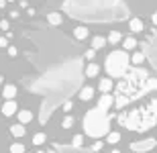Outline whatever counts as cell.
<instances>
[{"mask_svg":"<svg viewBox=\"0 0 157 153\" xmlns=\"http://www.w3.org/2000/svg\"><path fill=\"white\" fill-rule=\"evenodd\" d=\"M155 90V76L151 70L143 65H131L121 78L112 84V104L117 110H122L127 106L135 104L143 96H149Z\"/></svg>","mask_w":157,"mask_h":153,"instance_id":"obj_1","label":"cell"},{"mask_svg":"<svg viewBox=\"0 0 157 153\" xmlns=\"http://www.w3.org/2000/svg\"><path fill=\"white\" fill-rule=\"evenodd\" d=\"M65 12L82 23H110L127 18L121 0H65Z\"/></svg>","mask_w":157,"mask_h":153,"instance_id":"obj_2","label":"cell"},{"mask_svg":"<svg viewBox=\"0 0 157 153\" xmlns=\"http://www.w3.org/2000/svg\"><path fill=\"white\" fill-rule=\"evenodd\" d=\"M117 123L124 131L139 133V135H145V133L153 131L155 129V123H157V102H155V98L149 96L141 104H131L127 108L118 110Z\"/></svg>","mask_w":157,"mask_h":153,"instance_id":"obj_3","label":"cell"},{"mask_svg":"<svg viewBox=\"0 0 157 153\" xmlns=\"http://www.w3.org/2000/svg\"><path fill=\"white\" fill-rule=\"evenodd\" d=\"M82 127H84V135L90 137V139H102L110 133V117H108V110L100 108V106H94L90 110H86L84 114V120H82Z\"/></svg>","mask_w":157,"mask_h":153,"instance_id":"obj_4","label":"cell"},{"mask_svg":"<svg viewBox=\"0 0 157 153\" xmlns=\"http://www.w3.org/2000/svg\"><path fill=\"white\" fill-rule=\"evenodd\" d=\"M128 67H131V59H128L127 49H114V51L108 53L104 70H106V74H108V78H110V80L121 78L122 74L128 70Z\"/></svg>","mask_w":157,"mask_h":153,"instance_id":"obj_5","label":"cell"},{"mask_svg":"<svg viewBox=\"0 0 157 153\" xmlns=\"http://www.w3.org/2000/svg\"><path fill=\"white\" fill-rule=\"evenodd\" d=\"M51 153H92V151H86L80 147H55Z\"/></svg>","mask_w":157,"mask_h":153,"instance_id":"obj_6","label":"cell"}]
</instances>
